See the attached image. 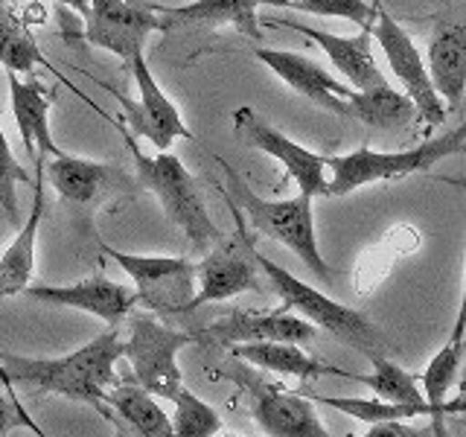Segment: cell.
Returning <instances> with one entry per match:
<instances>
[{
    "instance_id": "obj_1",
    "label": "cell",
    "mask_w": 466,
    "mask_h": 437,
    "mask_svg": "<svg viewBox=\"0 0 466 437\" xmlns=\"http://www.w3.org/2000/svg\"><path fill=\"white\" fill-rule=\"evenodd\" d=\"M120 327H108L96 339L82 344L58 359H29L15 353H0V373L9 385H24L33 391L56 393L73 402L94 405L108 414V391L116 382V361H120Z\"/></svg>"
},
{
    "instance_id": "obj_2",
    "label": "cell",
    "mask_w": 466,
    "mask_h": 437,
    "mask_svg": "<svg viewBox=\"0 0 466 437\" xmlns=\"http://www.w3.org/2000/svg\"><path fill=\"white\" fill-rule=\"evenodd\" d=\"M218 164L225 169L228 181V198L237 204V210L248 216V225L254 233H262L274 242L286 245L291 254L306 262L315 277L320 280H332V269L327 259L320 257L318 237H315V213H312V198L309 196H291V198H259L251 184L242 181V175L233 169L225 158H218Z\"/></svg>"
},
{
    "instance_id": "obj_3",
    "label": "cell",
    "mask_w": 466,
    "mask_h": 437,
    "mask_svg": "<svg viewBox=\"0 0 466 437\" xmlns=\"http://www.w3.org/2000/svg\"><path fill=\"white\" fill-rule=\"evenodd\" d=\"M466 149V128L455 126L443 131L441 137L422 140L414 149L400 152H379L361 146L347 155H324L327 164V198L329 196H347L356 189L379 184V181H397L414 172H429L434 164H441L449 155H461Z\"/></svg>"
},
{
    "instance_id": "obj_4",
    "label": "cell",
    "mask_w": 466,
    "mask_h": 437,
    "mask_svg": "<svg viewBox=\"0 0 466 437\" xmlns=\"http://www.w3.org/2000/svg\"><path fill=\"white\" fill-rule=\"evenodd\" d=\"M254 262L257 269H262V274L268 277L271 286L277 289L283 306L289 312L300 315L303 320H309L315 330H324L329 335H335L339 341L356 347L359 353H388V341L385 335L379 332L376 324H370L359 310L347 303L332 300L324 291H318L315 286L298 280L295 274L286 271L283 266H277L274 259L262 257L257 248H254Z\"/></svg>"
},
{
    "instance_id": "obj_5",
    "label": "cell",
    "mask_w": 466,
    "mask_h": 437,
    "mask_svg": "<svg viewBox=\"0 0 466 437\" xmlns=\"http://www.w3.org/2000/svg\"><path fill=\"white\" fill-rule=\"evenodd\" d=\"M128 146L131 155H135L140 184L157 198V204L169 216V222L184 230V237L193 242L196 251H208L216 242H222L225 233L210 218L198 181L187 172L181 160L172 152H157L152 158L143 155L135 140H128Z\"/></svg>"
},
{
    "instance_id": "obj_6",
    "label": "cell",
    "mask_w": 466,
    "mask_h": 437,
    "mask_svg": "<svg viewBox=\"0 0 466 437\" xmlns=\"http://www.w3.org/2000/svg\"><path fill=\"white\" fill-rule=\"evenodd\" d=\"M213 376L233 382L242 391L257 426L266 437H332L306 393L271 382L248 361L230 356L225 364H218Z\"/></svg>"
},
{
    "instance_id": "obj_7",
    "label": "cell",
    "mask_w": 466,
    "mask_h": 437,
    "mask_svg": "<svg viewBox=\"0 0 466 437\" xmlns=\"http://www.w3.org/2000/svg\"><path fill=\"white\" fill-rule=\"evenodd\" d=\"M187 344H196L193 332H181L167 327L155 315H135L128 324V335L120 344V359L128 361V379L152 397L172 400L184 388V376L178 368V353Z\"/></svg>"
},
{
    "instance_id": "obj_8",
    "label": "cell",
    "mask_w": 466,
    "mask_h": 437,
    "mask_svg": "<svg viewBox=\"0 0 466 437\" xmlns=\"http://www.w3.org/2000/svg\"><path fill=\"white\" fill-rule=\"evenodd\" d=\"M102 254L128 274L137 291V303L160 315H187L196 291V262L187 257L126 254L111 245H102Z\"/></svg>"
},
{
    "instance_id": "obj_9",
    "label": "cell",
    "mask_w": 466,
    "mask_h": 437,
    "mask_svg": "<svg viewBox=\"0 0 466 437\" xmlns=\"http://www.w3.org/2000/svg\"><path fill=\"white\" fill-rule=\"evenodd\" d=\"M228 198V196H225ZM230 204L233 218H237V237L222 239L213 248H208V257L196 262V291L189 300L187 312L198 310L204 303H218L239 298L245 291H259V277H257V262H254V242L248 239L242 213L237 204Z\"/></svg>"
},
{
    "instance_id": "obj_10",
    "label": "cell",
    "mask_w": 466,
    "mask_h": 437,
    "mask_svg": "<svg viewBox=\"0 0 466 437\" xmlns=\"http://www.w3.org/2000/svg\"><path fill=\"white\" fill-rule=\"evenodd\" d=\"M373 9H376V18L370 24V38H376V44L382 47L390 73L405 87L402 94L414 102V111L422 123L441 126L446 120L449 108L431 87L426 58L420 56L414 38L405 33L402 24H397V18H390V12L379 4V0H373Z\"/></svg>"
},
{
    "instance_id": "obj_11",
    "label": "cell",
    "mask_w": 466,
    "mask_h": 437,
    "mask_svg": "<svg viewBox=\"0 0 466 437\" xmlns=\"http://www.w3.org/2000/svg\"><path fill=\"white\" fill-rule=\"evenodd\" d=\"M233 128L237 135L251 146V149L266 152L277 164H283L286 175L298 184V189L309 198H327V164L324 155H318L306 146L286 137L280 128L268 126L262 117L251 108L242 106L233 111Z\"/></svg>"
},
{
    "instance_id": "obj_12",
    "label": "cell",
    "mask_w": 466,
    "mask_h": 437,
    "mask_svg": "<svg viewBox=\"0 0 466 437\" xmlns=\"http://www.w3.org/2000/svg\"><path fill=\"white\" fill-rule=\"evenodd\" d=\"M152 33H164L160 12L152 0H91V15L85 21V41L123 58L143 53Z\"/></svg>"
},
{
    "instance_id": "obj_13",
    "label": "cell",
    "mask_w": 466,
    "mask_h": 437,
    "mask_svg": "<svg viewBox=\"0 0 466 437\" xmlns=\"http://www.w3.org/2000/svg\"><path fill=\"white\" fill-rule=\"evenodd\" d=\"M128 70L137 82V94H140L137 102H131L128 97L116 94V91H114V97L120 99V106L126 108V120L131 123V131H135L137 137L149 140L157 152H169V146L181 137L193 140V131L187 128L178 106H175V102L164 94V87L157 85L149 65H146L143 53L128 58Z\"/></svg>"
},
{
    "instance_id": "obj_14",
    "label": "cell",
    "mask_w": 466,
    "mask_h": 437,
    "mask_svg": "<svg viewBox=\"0 0 466 437\" xmlns=\"http://www.w3.org/2000/svg\"><path fill=\"white\" fill-rule=\"evenodd\" d=\"M315 327L300 315L283 310L254 312V310H233L213 324L201 327L196 335V344L228 350L230 344L248 341H289V344H309L315 339Z\"/></svg>"
},
{
    "instance_id": "obj_15",
    "label": "cell",
    "mask_w": 466,
    "mask_h": 437,
    "mask_svg": "<svg viewBox=\"0 0 466 437\" xmlns=\"http://www.w3.org/2000/svg\"><path fill=\"white\" fill-rule=\"evenodd\" d=\"M21 295L33 298L38 303L67 306V310L87 312L108 327H120L137 306L135 286L108 280V277H102V274L87 277V280H79V283H70V286H26Z\"/></svg>"
},
{
    "instance_id": "obj_16",
    "label": "cell",
    "mask_w": 466,
    "mask_h": 437,
    "mask_svg": "<svg viewBox=\"0 0 466 437\" xmlns=\"http://www.w3.org/2000/svg\"><path fill=\"white\" fill-rule=\"evenodd\" d=\"M44 175L58 198L73 204V208H96L116 189H131L135 181L128 178L123 167L106 164V160H87L73 155H56L50 164L44 160Z\"/></svg>"
},
{
    "instance_id": "obj_17",
    "label": "cell",
    "mask_w": 466,
    "mask_h": 437,
    "mask_svg": "<svg viewBox=\"0 0 466 437\" xmlns=\"http://www.w3.org/2000/svg\"><path fill=\"white\" fill-rule=\"evenodd\" d=\"M254 56L266 65L277 79H283L291 91H298L300 97L312 99L315 106L327 108L339 117H350L347 111V97L353 87L339 82L332 73L315 62L312 56L295 53V50H274V47H257Z\"/></svg>"
},
{
    "instance_id": "obj_18",
    "label": "cell",
    "mask_w": 466,
    "mask_h": 437,
    "mask_svg": "<svg viewBox=\"0 0 466 437\" xmlns=\"http://www.w3.org/2000/svg\"><path fill=\"white\" fill-rule=\"evenodd\" d=\"M266 24L295 29V33H300L312 44H318V47L329 56L332 67L339 70L341 76L356 87V91H370V87L388 85L385 73L379 70V62L373 56L370 29H361V33H356V36H332V33H324V29L298 24L295 18H286V15H280V18H268Z\"/></svg>"
},
{
    "instance_id": "obj_19",
    "label": "cell",
    "mask_w": 466,
    "mask_h": 437,
    "mask_svg": "<svg viewBox=\"0 0 466 437\" xmlns=\"http://www.w3.org/2000/svg\"><path fill=\"white\" fill-rule=\"evenodd\" d=\"M9 82V99H12V114L15 123H18V135L24 143L26 158L35 155H62V149L56 146L50 135V106L53 97L35 76L21 79L18 73H6Z\"/></svg>"
},
{
    "instance_id": "obj_20",
    "label": "cell",
    "mask_w": 466,
    "mask_h": 437,
    "mask_svg": "<svg viewBox=\"0 0 466 437\" xmlns=\"http://www.w3.org/2000/svg\"><path fill=\"white\" fill-rule=\"evenodd\" d=\"M44 160L47 155H35V178H33V208L21 222L18 237L9 242V248L0 254V298H15L29 286L35 269V239L44 216Z\"/></svg>"
},
{
    "instance_id": "obj_21",
    "label": "cell",
    "mask_w": 466,
    "mask_h": 437,
    "mask_svg": "<svg viewBox=\"0 0 466 437\" xmlns=\"http://www.w3.org/2000/svg\"><path fill=\"white\" fill-rule=\"evenodd\" d=\"M429 79L443 106L458 111L466 91V26L441 24L429 41Z\"/></svg>"
},
{
    "instance_id": "obj_22",
    "label": "cell",
    "mask_w": 466,
    "mask_h": 437,
    "mask_svg": "<svg viewBox=\"0 0 466 437\" xmlns=\"http://www.w3.org/2000/svg\"><path fill=\"white\" fill-rule=\"evenodd\" d=\"M230 356L248 361L257 371L268 373H283V376H298V379H318V376H339L350 379L347 371L335 368V364L315 359L306 353L303 344H289V341H248V344H230Z\"/></svg>"
},
{
    "instance_id": "obj_23",
    "label": "cell",
    "mask_w": 466,
    "mask_h": 437,
    "mask_svg": "<svg viewBox=\"0 0 466 437\" xmlns=\"http://www.w3.org/2000/svg\"><path fill=\"white\" fill-rule=\"evenodd\" d=\"M257 0H193L184 6H160V26L175 29L187 24L198 26H233L242 36L262 41V26L257 21Z\"/></svg>"
},
{
    "instance_id": "obj_24",
    "label": "cell",
    "mask_w": 466,
    "mask_h": 437,
    "mask_svg": "<svg viewBox=\"0 0 466 437\" xmlns=\"http://www.w3.org/2000/svg\"><path fill=\"white\" fill-rule=\"evenodd\" d=\"M111 420H120L135 437H172V422L149 391H143L131 379H116L108 391Z\"/></svg>"
},
{
    "instance_id": "obj_25",
    "label": "cell",
    "mask_w": 466,
    "mask_h": 437,
    "mask_svg": "<svg viewBox=\"0 0 466 437\" xmlns=\"http://www.w3.org/2000/svg\"><path fill=\"white\" fill-rule=\"evenodd\" d=\"M347 111L359 123L376 131H397L414 120V102L390 85H379L370 91H350Z\"/></svg>"
},
{
    "instance_id": "obj_26",
    "label": "cell",
    "mask_w": 466,
    "mask_h": 437,
    "mask_svg": "<svg viewBox=\"0 0 466 437\" xmlns=\"http://www.w3.org/2000/svg\"><path fill=\"white\" fill-rule=\"evenodd\" d=\"M0 65L6 73H18L24 79L35 76L38 67L50 70L47 56L38 50V41L29 33L26 21L6 0H0Z\"/></svg>"
},
{
    "instance_id": "obj_27",
    "label": "cell",
    "mask_w": 466,
    "mask_h": 437,
    "mask_svg": "<svg viewBox=\"0 0 466 437\" xmlns=\"http://www.w3.org/2000/svg\"><path fill=\"white\" fill-rule=\"evenodd\" d=\"M368 359L373 364V373L370 376L350 373V382H361L364 388L373 391V397L388 400V402L426 405L414 373H408L405 368H400V364L393 359H388L385 353H368Z\"/></svg>"
},
{
    "instance_id": "obj_28",
    "label": "cell",
    "mask_w": 466,
    "mask_h": 437,
    "mask_svg": "<svg viewBox=\"0 0 466 437\" xmlns=\"http://www.w3.org/2000/svg\"><path fill=\"white\" fill-rule=\"evenodd\" d=\"M315 402H324L327 408L350 414L353 420H361L373 426V422H388V420H414V417H429V405H408V402H388L379 397H315Z\"/></svg>"
},
{
    "instance_id": "obj_29",
    "label": "cell",
    "mask_w": 466,
    "mask_h": 437,
    "mask_svg": "<svg viewBox=\"0 0 466 437\" xmlns=\"http://www.w3.org/2000/svg\"><path fill=\"white\" fill-rule=\"evenodd\" d=\"M172 402H175V414L169 417L172 437H213L218 429H225L216 408L196 397L189 388H181L172 397Z\"/></svg>"
},
{
    "instance_id": "obj_30",
    "label": "cell",
    "mask_w": 466,
    "mask_h": 437,
    "mask_svg": "<svg viewBox=\"0 0 466 437\" xmlns=\"http://www.w3.org/2000/svg\"><path fill=\"white\" fill-rule=\"evenodd\" d=\"M257 4L295 9L306 15H318V18H341L350 24H359L361 29H370L376 18V9L370 0H257Z\"/></svg>"
},
{
    "instance_id": "obj_31",
    "label": "cell",
    "mask_w": 466,
    "mask_h": 437,
    "mask_svg": "<svg viewBox=\"0 0 466 437\" xmlns=\"http://www.w3.org/2000/svg\"><path fill=\"white\" fill-rule=\"evenodd\" d=\"M29 181V172L24 164H18V158L12 155V146L4 135L0 126V210L6 213L9 225L21 228V213H18V184Z\"/></svg>"
},
{
    "instance_id": "obj_32",
    "label": "cell",
    "mask_w": 466,
    "mask_h": 437,
    "mask_svg": "<svg viewBox=\"0 0 466 437\" xmlns=\"http://www.w3.org/2000/svg\"><path fill=\"white\" fill-rule=\"evenodd\" d=\"M21 426H29V429H35L33 426V420L26 417L24 408L15 402L6 391H0V437H9L15 429H21ZM38 432V429H35ZM41 434V432H38Z\"/></svg>"
},
{
    "instance_id": "obj_33",
    "label": "cell",
    "mask_w": 466,
    "mask_h": 437,
    "mask_svg": "<svg viewBox=\"0 0 466 437\" xmlns=\"http://www.w3.org/2000/svg\"><path fill=\"white\" fill-rule=\"evenodd\" d=\"M361 437H431V432L417 429L405 420H388V422H373Z\"/></svg>"
},
{
    "instance_id": "obj_34",
    "label": "cell",
    "mask_w": 466,
    "mask_h": 437,
    "mask_svg": "<svg viewBox=\"0 0 466 437\" xmlns=\"http://www.w3.org/2000/svg\"><path fill=\"white\" fill-rule=\"evenodd\" d=\"M56 4L70 6L73 12H79L82 21H87V15H91V0H56Z\"/></svg>"
},
{
    "instance_id": "obj_35",
    "label": "cell",
    "mask_w": 466,
    "mask_h": 437,
    "mask_svg": "<svg viewBox=\"0 0 466 437\" xmlns=\"http://www.w3.org/2000/svg\"><path fill=\"white\" fill-rule=\"evenodd\" d=\"M213 437H242V434H239V432H225V429H218Z\"/></svg>"
}]
</instances>
